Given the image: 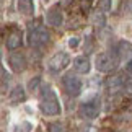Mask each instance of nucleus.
<instances>
[{
	"mask_svg": "<svg viewBox=\"0 0 132 132\" xmlns=\"http://www.w3.org/2000/svg\"><path fill=\"white\" fill-rule=\"evenodd\" d=\"M39 109L46 116H55L60 114V104L57 101L54 90L49 85H44L41 88V101H39Z\"/></svg>",
	"mask_w": 132,
	"mask_h": 132,
	"instance_id": "nucleus-1",
	"label": "nucleus"
},
{
	"mask_svg": "<svg viewBox=\"0 0 132 132\" xmlns=\"http://www.w3.org/2000/svg\"><path fill=\"white\" fill-rule=\"evenodd\" d=\"M49 31L43 26H34V28H29L28 31V43L34 46V47H41V46L47 44L49 43Z\"/></svg>",
	"mask_w": 132,
	"mask_h": 132,
	"instance_id": "nucleus-2",
	"label": "nucleus"
},
{
	"mask_svg": "<svg viewBox=\"0 0 132 132\" xmlns=\"http://www.w3.org/2000/svg\"><path fill=\"white\" fill-rule=\"evenodd\" d=\"M100 109H101L100 100L98 98H93V100L83 101V103L80 104V108H78V113L85 119H95V118H98Z\"/></svg>",
	"mask_w": 132,
	"mask_h": 132,
	"instance_id": "nucleus-3",
	"label": "nucleus"
},
{
	"mask_svg": "<svg viewBox=\"0 0 132 132\" xmlns=\"http://www.w3.org/2000/svg\"><path fill=\"white\" fill-rule=\"evenodd\" d=\"M62 87H64L65 93L69 96H78L82 93V82H80V78L73 73H65L64 75Z\"/></svg>",
	"mask_w": 132,
	"mask_h": 132,
	"instance_id": "nucleus-4",
	"label": "nucleus"
},
{
	"mask_svg": "<svg viewBox=\"0 0 132 132\" xmlns=\"http://www.w3.org/2000/svg\"><path fill=\"white\" fill-rule=\"evenodd\" d=\"M95 65L100 72H111V70H114L118 67V57H113L108 52H101L96 55Z\"/></svg>",
	"mask_w": 132,
	"mask_h": 132,
	"instance_id": "nucleus-5",
	"label": "nucleus"
},
{
	"mask_svg": "<svg viewBox=\"0 0 132 132\" xmlns=\"http://www.w3.org/2000/svg\"><path fill=\"white\" fill-rule=\"evenodd\" d=\"M69 64H70L69 54L67 52H57V54H54L52 57H51L49 69H51V72H60V70H64Z\"/></svg>",
	"mask_w": 132,
	"mask_h": 132,
	"instance_id": "nucleus-6",
	"label": "nucleus"
},
{
	"mask_svg": "<svg viewBox=\"0 0 132 132\" xmlns=\"http://www.w3.org/2000/svg\"><path fill=\"white\" fill-rule=\"evenodd\" d=\"M46 21H47V24H51V26H60L64 21V13L62 10H60L59 5H54V7H51L47 10V13H46Z\"/></svg>",
	"mask_w": 132,
	"mask_h": 132,
	"instance_id": "nucleus-7",
	"label": "nucleus"
},
{
	"mask_svg": "<svg viewBox=\"0 0 132 132\" xmlns=\"http://www.w3.org/2000/svg\"><path fill=\"white\" fill-rule=\"evenodd\" d=\"M21 44H23V34H21L20 29H13V31L8 33L7 39H5V46H7L10 51L18 49Z\"/></svg>",
	"mask_w": 132,
	"mask_h": 132,
	"instance_id": "nucleus-8",
	"label": "nucleus"
},
{
	"mask_svg": "<svg viewBox=\"0 0 132 132\" xmlns=\"http://www.w3.org/2000/svg\"><path fill=\"white\" fill-rule=\"evenodd\" d=\"M8 64H10V67L13 69V72H23V70L26 69V59H24V55L20 54V52L10 54Z\"/></svg>",
	"mask_w": 132,
	"mask_h": 132,
	"instance_id": "nucleus-9",
	"label": "nucleus"
},
{
	"mask_svg": "<svg viewBox=\"0 0 132 132\" xmlns=\"http://www.w3.org/2000/svg\"><path fill=\"white\" fill-rule=\"evenodd\" d=\"M124 87H126L124 78L119 77V75H114V77L108 78V82H106V90H108V93H118V91L122 90Z\"/></svg>",
	"mask_w": 132,
	"mask_h": 132,
	"instance_id": "nucleus-10",
	"label": "nucleus"
},
{
	"mask_svg": "<svg viewBox=\"0 0 132 132\" xmlns=\"http://www.w3.org/2000/svg\"><path fill=\"white\" fill-rule=\"evenodd\" d=\"M16 8L24 16H33L34 15V0H16Z\"/></svg>",
	"mask_w": 132,
	"mask_h": 132,
	"instance_id": "nucleus-11",
	"label": "nucleus"
},
{
	"mask_svg": "<svg viewBox=\"0 0 132 132\" xmlns=\"http://www.w3.org/2000/svg\"><path fill=\"white\" fill-rule=\"evenodd\" d=\"M90 69H91V65H90V60L87 57L78 55V57L73 59V70L77 73H88Z\"/></svg>",
	"mask_w": 132,
	"mask_h": 132,
	"instance_id": "nucleus-12",
	"label": "nucleus"
},
{
	"mask_svg": "<svg viewBox=\"0 0 132 132\" xmlns=\"http://www.w3.org/2000/svg\"><path fill=\"white\" fill-rule=\"evenodd\" d=\"M8 98H10L12 103H20V101H23L24 100V90H23L21 85H16V87L10 91Z\"/></svg>",
	"mask_w": 132,
	"mask_h": 132,
	"instance_id": "nucleus-13",
	"label": "nucleus"
},
{
	"mask_svg": "<svg viewBox=\"0 0 132 132\" xmlns=\"http://www.w3.org/2000/svg\"><path fill=\"white\" fill-rule=\"evenodd\" d=\"M98 12L104 13V12H109L111 10V0H98Z\"/></svg>",
	"mask_w": 132,
	"mask_h": 132,
	"instance_id": "nucleus-14",
	"label": "nucleus"
},
{
	"mask_svg": "<svg viewBox=\"0 0 132 132\" xmlns=\"http://www.w3.org/2000/svg\"><path fill=\"white\" fill-rule=\"evenodd\" d=\"M15 132H31V124L28 121H23V122L15 126Z\"/></svg>",
	"mask_w": 132,
	"mask_h": 132,
	"instance_id": "nucleus-15",
	"label": "nucleus"
},
{
	"mask_svg": "<svg viewBox=\"0 0 132 132\" xmlns=\"http://www.w3.org/2000/svg\"><path fill=\"white\" fill-rule=\"evenodd\" d=\"M47 130L49 132H67V129H65V126L62 122H52V124H49Z\"/></svg>",
	"mask_w": 132,
	"mask_h": 132,
	"instance_id": "nucleus-16",
	"label": "nucleus"
},
{
	"mask_svg": "<svg viewBox=\"0 0 132 132\" xmlns=\"http://www.w3.org/2000/svg\"><path fill=\"white\" fill-rule=\"evenodd\" d=\"M39 83H41V78H39V77L31 78V80H29V83H28V90L31 91V93H34V91L39 88Z\"/></svg>",
	"mask_w": 132,
	"mask_h": 132,
	"instance_id": "nucleus-17",
	"label": "nucleus"
},
{
	"mask_svg": "<svg viewBox=\"0 0 132 132\" xmlns=\"http://www.w3.org/2000/svg\"><path fill=\"white\" fill-rule=\"evenodd\" d=\"M78 38H70L69 39V46H70V47H72V49H77L78 47Z\"/></svg>",
	"mask_w": 132,
	"mask_h": 132,
	"instance_id": "nucleus-18",
	"label": "nucleus"
},
{
	"mask_svg": "<svg viewBox=\"0 0 132 132\" xmlns=\"http://www.w3.org/2000/svg\"><path fill=\"white\" fill-rule=\"evenodd\" d=\"M95 23H96V24H100V26H101V24L104 23V16H103L101 13H100V15H96V16H95Z\"/></svg>",
	"mask_w": 132,
	"mask_h": 132,
	"instance_id": "nucleus-19",
	"label": "nucleus"
},
{
	"mask_svg": "<svg viewBox=\"0 0 132 132\" xmlns=\"http://www.w3.org/2000/svg\"><path fill=\"white\" fill-rule=\"evenodd\" d=\"M124 8L127 10V12H132V0H126V3H124Z\"/></svg>",
	"mask_w": 132,
	"mask_h": 132,
	"instance_id": "nucleus-20",
	"label": "nucleus"
},
{
	"mask_svg": "<svg viewBox=\"0 0 132 132\" xmlns=\"http://www.w3.org/2000/svg\"><path fill=\"white\" fill-rule=\"evenodd\" d=\"M126 70H127V72H129V73H132V59L129 60V62H127V64H126Z\"/></svg>",
	"mask_w": 132,
	"mask_h": 132,
	"instance_id": "nucleus-21",
	"label": "nucleus"
},
{
	"mask_svg": "<svg viewBox=\"0 0 132 132\" xmlns=\"http://www.w3.org/2000/svg\"><path fill=\"white\" fill-rule=\"evenodd\" d=\"M60 2H62V5H65V7H67V5L72 3V0H60Z\"/></svg>",
	"mask_w": 132,
	"mask_h": 132,
	"instance_id": "nucleus-22",
	"label": "nucleus"
},
{
	"mask_svg": "<svg viewBox=\"0 0 132 132\" xmlns=\"http://www.w3.org/2000/svg\"><path fill=\"white\" fill-rule=\"evenodd\" d=\"M44 2H49V0H44Z\"/></svg>",
	"mask_w": 132,
	"mask_h": 132,
	"instance_id": "nucleus-23",
	"label": "nucleus"
}]
</instances>
